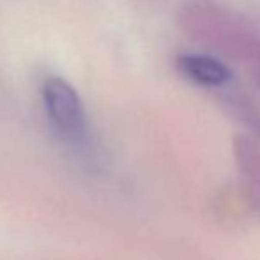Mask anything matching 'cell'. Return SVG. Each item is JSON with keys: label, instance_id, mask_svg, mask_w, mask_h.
<instances>
[{"label": "cell", "instance_id": "cell-1", "mask_svg": "<svg viewBox=\"0 0 260 260\" xmlns=\"http://www.w3.org/2000/svg\"><path fill=\"white\" fill-rule=\"evenodd\" d=\"M41 100L55 135L73 147L85 144L89 137V120L75 87L60 76H48L41 85Z\"/></svg>", "mask_w": 260, "mask_h": 260}, {"label": "cell", "instance_id": "cell-2", "mask_svg": "<svg viewBox=\"0 0 260 260\" xmlns=\"http://www.w3.org/2000/svg\"><path fill=\"white\" fill-rule=\"evenodd\" d=\"M179 68L189 78L204 85H223L230 80V71L221 62L204 55H186L179 58Z\"/></svg>", "mask_w": 260, "mask_h": 260}]
</instances>
